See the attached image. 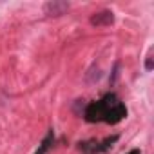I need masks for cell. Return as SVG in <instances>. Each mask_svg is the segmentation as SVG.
Segmentation results:
<instances>
[{
  "mask_svg": "<svg viewBox=\"0 0 154 154\" xmlns=\"http://www.w3.org/2000/svg\"><path fill=\"white\" fill-rule=\"evenodd\" d=\"M84 116L87 122H105V123H118L127 116V107L120 102L116 94H105L102 100L93 102L85 107Z\"/></svg>",
  "mask_w": 154,
  "mask_h": 154,
  "instance_id": "cell-1",
  "label": "cell"
},
{
  "mask_svg": "<svg viewBox=\"0 0 154 154\" xmlns=\"http://www.w3.org/2000/svg\"><path fill=\"white\" fill-rule=\"evenodd\" d=\"M69 9V2H62V0H53V2L44 4V13L49 17H60Z\"/></svg>",
  "mask_w": 154,
  "mask_h": 154,
  "instance_id": "cell-2",
  "label": "cell"
},
{
  "mask_svg": "<svg viewBox=\"0 0 154 154\" xmlns=\"http://www.w3.org/2000/svg\"><path fill=\"white\" fill-rule=\"evenodd\" d=\"M112 22H114V13L109 11V9H103V11L94 13L91 17V26H96V27H100V26H111Z\"/></svg>",
  "mask_w": 154,
  "mask_h": 154,
  "instance_id": "cell-3",
  "label": "cell"
},
{
  "mask_svg": "<svg viewBox=\"0 0 154 154\" xmlns=\"http://www.w3.org/2000/svg\"><path fill=\"white\" fill-rule=\"evenodd\" d=\"M53 141H54V134H53V131H49V132H47V136L42 140V143H40V147H38V150H36L35 154H45V152L51 149Z\"/></svg>",
  "mask_w": 154,
  "mask_h": 154,
  "instance_id": "cell-4",
  "label": "cell"
},
{
  "mask_svg": "<svg viewBox=\"0 0 154 154\" xmlns=\"http://www.w3.org/2000/svg\"><path fill=\"white\" fill-rule=\"evenodd\" d=\"M145 69H147V71H150V69H152V54H149V56H147V62H145Z\"/></svg>",
  "mask_w": 154,
  "mask_h": 154,
  "instance_id": "cell-5",
  "label": "cell"
},
{
  "mask_svg": "<svg viewBox=\"0 0 154 154\" xmlns=\"http://www.w3.org/2000/svg\"><path fill=\"white\" fill-rule=\"evenodd\" d=\"M127 154H141V152H140L138 149H132V150H131V152H127Z\"/></svg>",
  "mask_w": 154,
  "mask_h": 154,
  "instance_id": "cell-6",
  "label": "cell"
}]
</instances>
